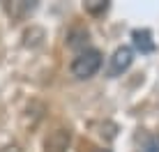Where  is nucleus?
<instances>
[{
  "label": "nucleus",
  "mask_w": 159,
  "mask_h": 152,
  "mask_svg": "<svg viewBox=\"0 0 159 152\" xmlns=\"http://www.w3.org/2000/svg\"><path fill=\"white\" fill-rule=\"evenodd\" d=\"M102 67V53L97 48H88V51L79 53L72 62V74L76 78H90L97 74V69Z\"/></svg>",
  "instance_id": "1"
},
{
  "label": "nucleus",
  "mask_w": 159,
  "mask_h": 152,
  "mask_svg": "<svg viewBox=\"0 0 159 152\" xmlns=\"http://www.w3.org/2000/svg\"><path fill=\"white\" fill-rule=\"evenodd\" d=\"M131 60H134V51H131L129 46H120V48H116V53H113V58H111L108 74H111V76H118V74L127 72L129 65H131Z\"/></svg>",
  "instance_id": "2"
},
{
  "label": "nucleus",
  "mask_w": 159,
  "mask_h": 152,
  "mask_svg": "<svg viewBox=\"0 0 159 152\" xmlns=\"http://www.w3.org/2000/svg\"><path fill=\"white\" fill-rule=\"evenodd\" d=\"M134 44L136 48H139L141 53H150V51H155V44H152V39H150V32L148 30H134Z\"/></svg>",
  "instance_id": "3"
},
{
  "label": "nucleus",
  "mask_w": 159,
  "mask_h": 152,
  "mask_svg": "<svg viewBox=\"0 0 159 152\" xmlns=\"http://www.w3.org/2000/svg\"><path fill=\"white\" fill-rule=\"evenodd\" d=\"M106 9H108L106 0H90V2H85V12H90V14H104Z\"/></svg>",
  "instance_id": "4"
},
{
  "label": "nucleus",
  "mask_w": 159,
  "mask_h": 152,
  "mask_svg": "<svg viewBox=\"0 0 159 152\" xmlns=\"http://www.w3.org/2000/svg\"><path fill=\"white\" fill-rule=\"evenodd\" d=\"M141 152H159V136H152V138H148L145 141V145H143V150Z\"/></svg>",
  "instance_id": "5"
}]
</instances>
